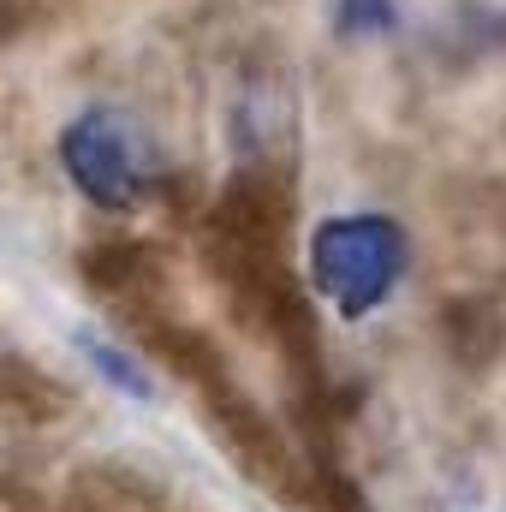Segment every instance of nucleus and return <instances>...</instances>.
Returning a JSON list of instances; mask_svg holds the SVG:
<instances>
[{
    "instance_id": "f257e3e1",
    "label": "nucleus",
    "mask_w": 506,
    "mask_h": 512,
    "mask_svg": "<svg viewBox=\"0 0 506 512\" xmlns=\"http://www.w3.org/2000/svg\"><path fill=\"white\" fill-rule=\"evenodd\" d=\"M411 268V239L393 215L358 209V215H328L310 233V286L346 316L364 322L399 292Z\"/></svg>"
},
{
    "instance_id": "f03ea898",
    "label": "nucleus",
    "mask_w": 506,
    "mask_h": 512,
    "mask_svg": "<svg viewBox=\"0 0 506 512\" xmlns=\"http://www.w3.org/2000/svg\"><path fill=\"white\" fill-rule=\"evenodd\" d=\"M60 173L72 179V191L108 215H131L155 197L161 185V161L143 126L120 108H84L78 120L60 131Z\"/></svg>"
},
{
    "instance_id": "7ed1b4c3",
    "label": "nucleus",
    "mask_w": 506,
    "mask_h": 512,
    "mask_svg": "<svg viewBox=\"0 0 506 512\" xmlns=\"http://www.w3.org/2000/svg\"><path fill=\"white\" fill-rule=\"evenodd\" d=\"M78 352L102 370V382L108 387H120V393H131V399H149V393H155L149 370L131 358L126 346H114V340H102V334H78Z\"/></svg>"
},
{
    "instance_id": "20e7f679",
    "label": "nucleus",
    "mask_w": 506,
    "mask_h": 512,
    "mask_svg": "<svg viewBox=\"0 0 506 512\" xmlns=\"http://www.w3.org/2000/svg\"><path fill=\"white\" fill-rule=\"evenodd\" d=\"M399 24V0H334V30L340 36H387Z\"/></svg>"
}]
</instances>
